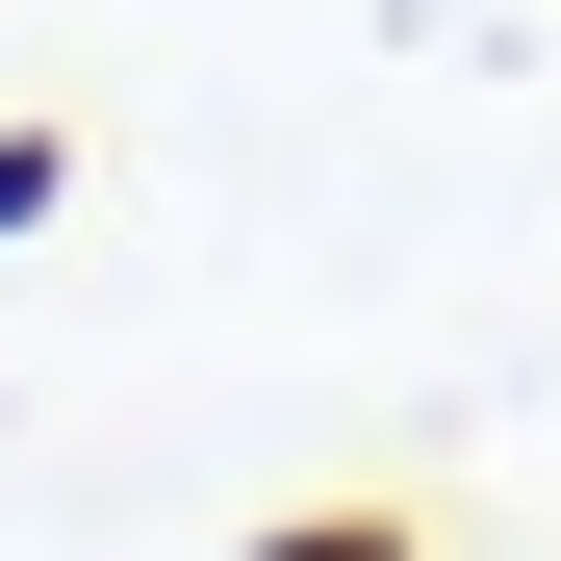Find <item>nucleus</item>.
Segmentation results:
<instances>
[{
  "label": "nucleus",
  "instance_id": "obj_1",
  "mask_svg": "<svg viewBox=\"0 0 561 561\" xmlns=\"http://www.w3.org/2000/svg\"><path fill=\"white\" fill-rule=\"evenodd\" d=\"M255 561H409V536L383 511H307V536H255Z\"/></svg>",
  "mask_w": 561,
  "mask_h": 561
}]
</instances>
